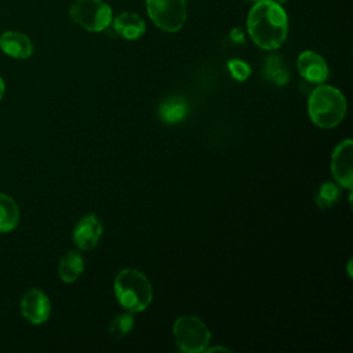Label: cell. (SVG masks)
I'll return each mask as SVG.
<instances>
[{
	"instance_id": "cell-1",
	"label": "cell",
	"mask_w": 353,
	"mask_h": 353,
	"mask_svg": "<svg viewBox=\"0 0 353 353\" xmlns=\"http://www.w3.org/2000/svg\"><path fill=\"white\" fill-rule=\"evenodd\" d=\"M247 30L259 48L276 50L288 34L287 12L273 0L256 1L248 12Z\"/></svg>"
},
{
	"instance_id": "cell-2",
	"label": "cell",
	"mask_w": 353,
	"mask_h": 353,
	"mask_svg": "<svg viewBox=\"0 0 353 353\" xmlns=\"http://www.w3.org/2000/svg\"><path fill=\"white\" fill-rule=\"evenodd\" d=\"M307 113L317 127L334 128L345 117L346 99L338 88L320 84L309 95Z\"/></svg>"
},
{
	"instance_id": "cell-3",
	"label": "cell",
	"mask_w": 353,
	"mask_h": 353,
	"mask_svg": "<svg viewBox=\"0 0 353 353\" xmlns=\"http://www.w3.org/2000/svg\"><path fill=\"white\" fill-rule=\"evenodd\" d=\"M114 295L117 302L131 313L145 310L153 298L152 284L137 269H123L114 279Z\"/></svg>"
},
{
	"instance_id": "cell-4",
	"label": "cell",
	"mask_w": 353,
	"mask_h": 353,
	"mask_svg": "<svg viewBox=\"0 0 353 353\" xmlns=\"http://www.w3.org/2000/svg\"><path fill=\"white\" fill-rule=\"evenodd\" d=\"M172 334L179 349L186 353L205 352L211 341L210 330L196 316L178 317L174 323Z\"/></svg>"
},
{
	"instance_id": "cell-5",
	"label": "cell",
	"mask_w": 353,
	"mask_h": 353,
	"mask_svg": "<svg viewBox=\"0 0 353 353\" xmlns=\"http://www.w3.org/2000/svg\"><path fill=\"white\" fill-rule=\"evenodd\" d=\"M69 17L88 32H102L112 23L113 12L102 0H74L69 7Z\"/></svg>"
},
{
	"instance_id": "cell-6",
	"label": "cell",
	"mask_w": 353,
	"mask_h": 353,
	"mask_svg": "<svg viewBox=\"0 0 353 353\" xmlns=\"http://www.w3.org/2000/svg\"><path fill=\"white\" fill-rule=\"evenodd\" d=\"M146 11L152 22L168 33L178 32L188 17L185 0H146Z\"/></svg>"
},
{
	"instance_id": "cell-7",
	"label": "cell",
	"mask_w": 353,
	"mask_h": 353,
	"mask_svg": "<svg viewBox=\"0 0 353 353\" xmlns=\"http://www.w3.org/2000/svg\"><path fill=\"white\" fill-rule=\"evenodd\" d=\"M352 157H353V141L345 139L336 145L331 156V172L335 181L349 190L353 186L352 172Z\"/></svg>"
},
{
	"instance_id": "cell-8",
	"label": "cell",
	"mask_w": 353,
	"mask_h": 353,
	"mask_svg": "<svg viewBox=\"0 0 353 353\" xmlns=\"http://www.w3.org/2000/svg\"><path fill=\"white\" fill-rule=\"evenodd\" d=\"M21 312L29 323L41 324L51 313L50 299L41 290L32 288L22 296Z\"/></svg>"
},
{
	"instance_id": "cell-9",
	"label": "cell",
	"mask_w": 353,
	"mask_h": 353,
	"mask_svg": "<svg viewBox=\"0 0 353 353\" xmlns=\"http://www.w3.org/2000/svg\"><path fill=\"white\" fill-rule=\"evenodd\" d=\"M101 236L102 223L95 214L83 216L73 230V241L83 251L92 250L98 244Z\"/></svg>"
},
{
	"instance_id": "cell-10",
	"label": "cell",
	"mask_w": 353,
	"mask_h": 353,
	"mask_svg": "<svg viewBox=\"0 0 353 353\" xmlns=\"http://www.w3.org/2000/svg\"><path fill=\"white\" fill-rule=\"evenodd\" d=\"M299 74L309 83L321 84L328 77V66L321 55L314 51H303L296 59Z\"/></svg>"
},
{
	"instance_id": "cell-11",
	"label": "cell",
	"mask_w": 353,
	"mask_h": 353,
	"mask_svg": "<svg viewBox=\"0 0 353 353\" xmlns=\"http://www.w3.org/2000/svg\"><path fill=\"white\" fill-rule=\"evenodd\" d=\"M0 48L4 54L15 59H26L33 54L30 39L17 30H7L0 34Z\"/></svg>"
},
{
	"instance_id": "cell-12",
	"label": "cell",
	"mask_w": 353,
	"mask_h": 353,
	"mask_svg": "<svg viewBox=\"0 0 353 353\" xmlns=\"http://www.w3.org/2000/svg\"><path fill=\"white\" fill-rule=\"evenodd\" d=\"M112 22L116 33L124 37L125 40L139 39L145 33V28H146L143 19L138 14L130 12V11L119 14L114 19H112Z\"/></svg>"
},
{
	"instance_id": "cell-13",
	"label": "cell",
	"mask_w": 353,
	"mask_h": 353,
	"mask_svg": "<svg viewBox=\"0 0 353 353\" xmlns=\"http://www.w3.org/2000/svg\"><path fill=\"white\" fill-rule=\"evenodd\" d=\"M189 112V105L185 101V98L174 95L170 98H165L159 108V116L164 123L175 124L182 121Z\"/></svg>"
},
{
	"instance_id": "cell-14",
	"label": "cell",
	"mask_w": 353,
	"mask_h": 353,
	"mask_svg": "<svg viewBox=\"0 0 353 353\" xmlns=\"http://www.w3.org/2000/svg\"><path fill=\"white\" fill-rule=\"evenodd\" d=\"M19 222V208L15 200L4 193H0V232L7 233L17 228Z\"/></svg>"
},
{
	"instance_id": "cell-15",
	"label": "cell",
	"mask_w": 353,
	"mask_h": 353,
	"mask_svg": "<svg viewBox=\"0 0 353 353\" xmlns=\"http://www.w3.org/2000/svg\"><path fill=\"white\" fill-rule=\"evenodd\" d=\"M84 270V259L80 254L69 251L59 261V276L65 283H73Z\"/></svg>"
},
{
	"instance_id": "cell-16",
	"label": "cell",
	"mask_w": 353,
	"mask_h": 353,
	"mask_svg": "<svg viewBox=\"0 0 353 353\" xmlns=\"http://www.w3.org/2000/svg\"><path fill=\"white\" fill-rule=\"evenodd\" d=\"M341 196V189L334 182H324L319 186L317 194H316V204L321 210H327L336 204Z\"/></svg>"
},
{
	"instance_id": "cell-17",
	"label": "cell",
	"mask_w": 353,
	"mask_h": 353,
	"mask_svg": "<svg viewBox=\"0 0 353 353\" xmlns=\"http://www.w3.org/2000/svg\"><path fill=\"white\" fill-rule=\"evenodd\" d=\"M265 74L269 80L276 84H285L288 81V72L283 68V63L279 57H269L265 65Z\"/></svg>"
},
{
	"instance_id": "cell-18",
	"label": "cell",
	"mask_w": 353,
	"mask_h": 353,
	"mask_svg": "<svg viewBox=\"0 0 353 353\" xmlns=\"http://www.w3.org/2000/svg\"><path fill=\"white\" fill-rule=\"evenodd\" d=\"M132 327H134V319L131 316V312L120 313L112 321V324L109 327V332L113 338L120 339L124 335H127L132 330Z\"/></svg>"
},
{
	"instance_id": "cell-19",
	"label": "cell",
	"mask_w": 353,
	"mask_h": 353,
	"mask_svg": "<svg viewBox=\"0 0 353 353\" xmlns=\"http://www.w3.org/2000/svg\"><path fill=\"white\" fill-rule=\"evenodd\" d=\"M228 70L230 76L237 81H245L251 74V68L245 61L241 59H229L228 61Z\"/></svg>"
},
{
	"instance_id": "cell-20",
	"label": "cell",
	"mask_w": 353,
	"mask_h": 353,
	"mask_svg": "<svg viewBox=\"0 0 353 353\" xmlns=\"http://www.w3.org/2000/svg\"><path fill=\"white\" fill-rule=\"evenodd\" d=\"M215 350H223V352H230L228 347L223 346H215V347H207L205 352H215Z\"/></svg>"
},
{
	"instance_id": "cell-21",
	"label": "cell",
	"mask_w": 353,
	"mask_h": 353,
	"mask_svg": "<svg viewBox=\"0 0 353 353\" xmlns=\"http://www.w3.org/2000/svg\"><path fill=\"white\" fill-rule=\"evenodd\" d=\"M3 95H4V81H3V79L0 76V101H1Z\"/></svg>"
},
{
	"instance_id": "cell-22",
	"label": "cell",
	"mask_w": 353,
	"mask_h": 353,
	"mask_svg": "<svg viewBox=\"0 0 353 353\" xmlns=\"http://www.w3.org/2000/svg\"><path fill=\"white\" fill-rule=\"evenodd\" d=\"M273 1H276V3H279V4H284L287 0H273Z\"/></svg>"
},
{
	"instance_id": "cell-23",
	"label": "cell",
	"mask_w": 353,
	"mask_h": 353,
	"mask_svg": "<svg viewBox=\"0 0 353 353\" xmlns=\"http://www.w3.org/2000/svg\"><path fill=\"white\" fill-rule=\"evenodd\" d=\"M251 1H261V0H251Z\"/></svg>"
}]
</instances>
